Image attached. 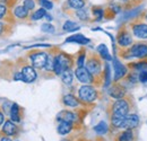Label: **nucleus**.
I'll list each match as a JSON object with an SVG mask.
<instances>
[{
	"mask_svg": "<svg viewBox=\"0 0 147 141\" xmlns=\"http://www.w3.org/2000/svg\"><path fill=\"white\" fill-rule=\"evenodd\" d=\"M129 113V102L126 98H120L115 101L112 105V116L111 117H120L126 119Z\"/></svg>",
	"mask_w": 147,
	"mask_h": 141,
	"instance_id": "1",
	"label": "nucleus"
},
{
	"mask_svg": "<svg viewBox=\"0 0 147 141\" xmlns=\"http://www.w3.org/2000/svg\"><path fill=\"white\" fill-rule=\"evenodd\" d=\"M71 66V59L69 55L65 54V53H60L55 56V75H61L63 71L70 69Z\"/></svg>",
	"mask_w": 147,
	"mask_h": 141,
	"instance_id": "2",
	"label": "nucleus"
},
{
	"mask_svg": "<svg viewBox=\"0 0 147 141\" xmlns=\"http://www.w3.org/2000/svg\"><path fill=\"white\" fill-rule=\"evenodd\" d=\"M79 98L85 103H93L97 98V91L90 85H84L78 90Z\"/></svg>",
	"mask_w": 147,
	"mask_h": 141,
	"instance_id": "3",
	"label": "nucleus"
},
{
	"mask_svg": "<svg viewBox=\"0 0 147 141\" xmlns=\"http://www.w3.org/2000/svg\"><path fill=\"white\" fill-rule=\"evenodd\" d=\"M131 31L134 35L140 40H147V24L136 19L131 23Z\"/></svg>",
	"mask_w": 147,
	"mask_h": 141,
	"instance_id": "4",
	"label": "nucleus"
},
{
	"mask_svg": "<svg viewBox=\"0 0 147 141\" xmlns=\"http://www.w3.org/2000/svg\"><path fill=\"white\" fill-rule=\"evenodd\" d=\"M75 75L78 79L79 83L82 84H85V85H90L94 83V78H93V75L88 71L87 68L85 67H78L76 71H75Z\"/></svg>",
	"mask_w": 147,
	"mask_h": 141,
	"instance_id": "5",
	"label": "nucleus"
},
{
	"mask_svg": "<svg viewBox=\"0 0 147 141\" xmlns=\"http://www.w3.org/2000/svg\"><path fill=\"white\" fill-rule=\"evenodd\" d=\"M128 53L130 56H136L139 59H146L147 58V44L145 43H137L132 45L129 49Z\"/></svg>",
	"mask_w": 147,
	"mask_h": 141,
	"instance_id": "6",
	"label": "nucleus"
},
{
	"mask_svg": "<svg viewBox=\"0 0 147 141\" xmlns=\"http://www.w3.org/2000/svg\"><path fill=\"white\" fill-rule=\"evenodd\" d=\"M48 58H49V55L47 53L36 52L31 55V61H32L33 67L41 69V68H44L45 67L47 61H48Z\"/></svg>",
	"mask_w": 147,
	"mask_h": 141,
	"instance_id": "7",
	"label": "nucleus"
},
{
	"mask_svg": "<svg viewBox=\"0 0 147 141\" xmlns=\"http://www.w3.org/2000/svg\"><path fill=\"white\" fill-rule=\"evenodd\" d=\"M118 44L122 48H127L132 44V37L126 27H122L118 34Z\"/></svg>",
	"mask_w": 147,
	"mask_h": 141,
	"instance_id": "8",
	"label": "nucleus"
},
{
	"mask_svg": "<svg viewBox=\"0 0 147 141\" xmlns=\"http://www.w3.org/2000/svg\"><path fill=\"white\" fill-rule=\"evenodd\" d=\"M86 68L93 76H97L101 73V61L96 56H92L91 59H88Z\"/></svg>",
	"mask_w": 147,
	"mask_h": 141,
	"instance_id": "9",
	"label": "nucleus"
},
{
	"mask_svg": "<svg viewBox=\"0 0 147 141\" xmlns=\"http://www.w3.org/2000/svg\"><path fill=\"white\" fill-rule=\"evenodd\" d=\"M22 75H23V81L30 84V83H33L35 79H36V71L34 70L33 67H30V66H26L22 69Z\"/></svg>",
	"mask_w": 147,
	"mask_h": 141,
	"instance_id": "10",
	"label": "nucleus"
},
{
	"mask_svg": "<svg viewBox=\"0 0 147 141\" xmlns=\"http://www.w3.org/2000/svg\"><path fill=\"white\" fill-rule=\"evenodd\" d=\"M113 68H114V81H118L119 79L123 78L127 73V68L121 64L117 59L113 60Z\"/></svg>",
	"mask_w": 147,
	"mask_h": 141,
	"instance_id": "11",
	"label": "nucleus"
},
{
	"mask_svg": "<svg viewBox=\"0 0 147 141\" xmlns=\"http://www.w3.org/2000/svg\"><path fill=\"white\" fill-rule=\"evenodd\" d=\"M138 124H139V117H138L136 114H128V115L126 116V119H125V121H123L121 128L127 129V130H128V129L131 130V129L137 128Z\"/></svg>",
	"mask_w": 147,
	"mask_h": 141,
	"instance_id": "12",
	"label": "nucleus"
},
{
	"mask_svg": "<svg viewBox=\"0 0 147 141\" xmlns=\"http://www.w3.org/2000/svg\"><path fill=\"white\" fill-rule=\"evenodd\" d=\"M109 94H110V96L112 98H114V99H120V98H123V97H125L126 91H125V88H123L122 86L115 84V85H113L110 88Z\"/></svg>",
	"mask_w": 147,
	"mask_h": 141,
	"instance_id": "13",
	"label": "nucleus"
},
{
	"mask_svg": "<svg viewBox=\"0 0 147 141\" xmlns=\"http://www.w3.org/2000/svg\"><path fill=\"white\" fill-rule=\"evenodd\" d=\"M76 117H77L76 114H74L73 112H69V111H61L57 115V119L59 121H65V122H70V123H73L76 120Z\"/></svg>",
	"mask_w": 147,
	"mask_h": 141,
	"instance_id": "14",
	"label": "nucleus"
},
{
	"mask_svg": "<svg viewBox=\"0 0 147 141\" xmlns=\"http://www.w3.org/2000/svg\"><path fill=\"white\" fill-rule=\"evenodd\" d=\"M66 42H69V43H77V44L84 45V44L90 43V40H88L87 37H85L84 35H82V34H75V35L68 37V38L66 40Z\"/></svg>",
	"mask_w": 147,
	"mask_h": 141,
	"instance_id": "15",
	"label": "nucleus"
},
{
	"mask_svg": "<svg viewBox=\"0 0 147 141\" xmlns=\"http://www.w3.org/2000/svg\"><path fill=\"white\" fill-rule=\"evenodd\" d=\"M2 130L7 136H14L16 133V131H17V126L11 121H6L3 126H2Z\"/></svg>",
	"mask_w": 147,
	"mask_h": 141,
	"instance_id": "16",
	"label": "nucleus"
},
{
	"mask_svg": "<svg viewBox=\"0 0 147 141\" xmlns=\"http://www.w3.org/2000/svg\"><path fill=\"white\" fill-rule=\"evenodd\" d=\"M62 102H63V104L66 106H69V107H76V106L79 105V102H78V99L74 96V95H66V96H63V99H62Z\"/></svg>",
	"mask_w": 147,
	"mask_h": 141,
	"instance_id": "17",
	"label": "nucleus"
},
{
	"mask_svg": "<svg viewBox=\"0 0 147 141\" xmlns=\"http://www.w3.org/2000/svg\"><path fill=\"white\" fill-rule=\"evenodd\" d=\"M73 129V124L70 122H65V121H60V124L58 125V132L60 134H67L71 131Z\"/></svg>",
	"mask_w": 147,
	"mask_h": 141,
	"instance_id": "18",
	"label": "nucleus"
},
{
	"mask_svg": "<svg viewBox=\"0 0 147 141\" xmlns=\"http://www.w3.org/2000/svg\"><path fill=\"white\" fill-rule=\"evenodd\" d=\"M10 117L14 122L20 121V115H19V107L17 104H13L10 106Z\"/></svg>",
	"mask_w": 147,
	"mask_h": 141,
	"instance_id": "19",
	"label": "nucleus"
},
{
	"mask_svg": "<svg viewBox=\"0 0 147 141\" xmlns=\"http://www.w3.org/2000/svg\"><path fill=\"white\" fill-rule=\"evenodd\" d=\"M97 52H98V54H101V56H102L104 60H107V61H110V60H112L110 53H109V51H108L107 45H104V44L98 45V46H97Z\"/></svg>",
	"mask_w": 147,
	"mask_h": 141,
	"instance_id": "20",
	"label": "nucleus"
},
{
	"mask_svg": "<svg viewBox=\"0 0 147 141\" xmlns=\"http://www.w3.org/2000/svg\"><path fill=\"white\" fill-rule=\"evenodd\" d=\"M28 11H30V10H27L24 6H18V7L15 8L14 14H15L16 17L20 18V19H24V18H26L28 16Z\"/></svg>",
	"mask_w": 147,
	"mask_h": 141,
	"instance_id": "21",
	"label": "nucleus"
},
{
	"mask_svg": "<svg viewBox=\"0 0 147 141\" xmlns=\"http://www.w3.org/2000/svg\"><path fill=\"white\" fill-rule=\"evenodd\" d=\"M73 72L70 71V69H68V70L63 71L62 73H61V79H62V81L66 84V85H71V83H73Z\"/></svg>",
	"mask_w": 147,
	"mask_h": 141,
	"instance_id": "22",
	"label": "nucleus"
},
{
	"mask_svg": "<svg viewBox=\"0 0 147 141\" xmlns=\"http://www.w3.org/2000/svg\"><path fill=\"white\" fill-rule=\"evenodd\" d=\"M77 30H79V26H78V24H76L74 21L68 20L63 24V31H66V32H74Z\"/></svg>",
	"mask_w": 147,
	"mask_h": 141,
	"instance_id": "23",
	"label": "nucleus"
},
{
	"mask_svg": "<svg viewBox=\"0 0 147 141\" xmlns=\"http://www.w3.org/2000/svg\"><path fill=\"white\" fill-rule=\"evenodd\" d=\"M132 139H134V133H132V131L130 129L126 130L125 132H122L120 134V137H119L120 141H131Z\"/></svg>",
	"mask_w": 147,
	"mask_h": 141,
	"instance_id": "24",
	"label": "nucleus"
},
{
	"mask_svg": "<svg viewBox=\"0 0 147 141\" xmlns=\"http://www.w3.org/2000/svg\"><path fill=\"white\" fill-rule=\"evenodd\" d=\"M68 3L74 9H82L85 6V0H68Z\"/></svg>",
	"mask_w": 147,
	"mask_h": 141,
	"instance_id": "25",
	"label": "nucleus"
},
{
	"mask_svg": "<svg viewBox=\"0 0 147 141\" xmlns=\"http://www.w3.org/2000/svg\"><path fill=\"white\" fill-rule=\"evenodd\" d=\"M94 130H95V132L98 133V134H104V133H107V131H108V125H107L105 122L102 121V122H100V123L94 128Z\"/></svg>",
	"mask_w": 147,
	"mask_h": 141,
	"instance_id": "26",
	"label": "nucleus"
},
{
	"mask_svg": "<svg viewBox=\"0 0 147 141\" xmlns=\"http://www.w3.org/2000/svg\"><path fill=\"white\" fill-rule=\"evenodd\" d=\"M47 9H44V8H40V9H37L36 11L32 15V19L33 20H38V19H41V18L45 17V15H47V11H45Z\"/></svg>",
	"mask_w": 147,
	"mask_h": 141,
	"instance_id": "27",
	"label": "nucleus"
},
{
	"mask_svg": "<svg viewBox=\"0 0 147 141\" xmlns=\"http://www.w3.org/2000/svg\"><path fill=\"white\" fill-rule=\"evenodd\" d=\"M93 14H94L95 17L100 20V19H102L103 16H104V10L101 7H93Z\"/></svg>",
	"mask_w": 147,
	"mask_h": 141,
	"instance_id": "28",
	"label": "nucleus"
},
{
	"mask_svg": "<svg viewBox=\"0 0 147 141\" xmlns=\"http://www.w3.org/2000/svg\"><path fill=\"white\" fill-rule=\"evenodd\" d=\"M38 3L41 5L42 8L47 9V10H50V9H52V7H53V5H52V2H51L50 0H38Z\"/></svg>",
	"mask_w": 147,
	"mask_h": 141,
	"instance_id": "29",
	"label": "nucleus"
},
{
	"mask_svg": "<svg viewBox=\"0 0 147 141\" xmlns=\"http://www.w3.org/2000/svg\"><path fill=\"white\" fill-rule=\"evenodd\" d=\"M76 15H77V17L79 18V19H82V20H86L88 18V15H87L85 9H76Z\"/></svg>",
	"mask_w": 147,
	"mask_h": 141,
	"instance_id": "30",
	"label": "nucleus"
},
{
	"mask_svg": "<svg viewBox=\"0 0 147 141\" xmlns=\"http://www.w3.org/2000/svg\"><path fill=\"white\" fill-rule=\"evenodd\" d=\"M44 68H45L48 71L53 70V68H55V58L49 56V58H48V61H47V64H45Z\"/></svg>",
	"mask_w": 147,
	"mask_h": 141,
	"instance_id": "31",
	"label": "nucleus"
},
{
	"mask_svg": "<svg viewBox=\"0 0 147 141\" xmlns=\"http://www.w3.org/2000/svg\"><path fill=\"white\" fill-rule=\"evenodd\" d=\"M41 30H42L43 32H45V33H53V32H55V27H53L51 24H49V23L43 24L42 27H41Z\"/></svg>",
	"mask_w": 147,
	"mask_h": 141,
	"instance_id": "32",
	"label": "nucleus"
},
{
	"mask_svg": "<svg viewBox=\"0 0 147 141\" xmlns=\"http://www.w3.org/2000/svg\"><path fill=\"white\" fill-rule=\"evenodd\" d=\"M23 6H24L27 10H32V9H34V7H35V2H34V0H24Z\"/></svg>",
	"mask_w": 147,
	"mask_h": 141,
	"instance_id": "33",
	"label": "nucleus"
},
{
	"mask_svg": "<svg viewBox=\"0 0 147 141\" xmlns=\"http://www.w3.org/2000/svg\"><path fill=\"white\" fill-rule=\"evenodd\" d=\"M134 68L137 69V70H142L143 69H146L147 68V61H140V62H136L134 64Z\"/></svg>",
	"mask_w": 147,
	"mask_h": 141,
	"instance_id": "34",
	"label": "nucleus"
},
{
	"mask_svg": "<svg viewBox=\"0 0 147 141\" xmlns=\"http://www.w3.org/2000/svg\"><path fill=\"white\" fill-rule=\"evenodd\" d=\"M84 63H85V54H80L79 58L77 59V66L78 67H84Z\"/></svg>",
	"mask_w": 147,
	"mask_h": 141,
	"instance_id": "35",
	"label": "nucleus"
},
{
	"mask_svg": "<svg viewBox=\"0 0 147 141\" xmlns=\"http://www.w3.org/2000/svg\"><path fill=\"white\" fill-rule=\"evenodd\" d=\"M139 81H142V83H147V71L143 70L140 73H139Z\"/></svg>",
	"mask_w": 147,
	"mask_h": 141,
	"instance_id": "36",
	"label": "nucleus"
},
{
	"mask_svg": "<svg viewBox=\"0 0 147 141\" xmlns=\"http://www.w3.org/2000/svg\"><path fill=\"white\" fill-rule=\"evenodd\" d=\"M105 76H107V79H105V86L109 85L110 83V69H109V66L105 64Z\"/></svg>",
	"mask_w": 147,
	"mask_h": 141,
	"instance_id": "37",
	"label": "nucleus"
},
{
	"mask_svg": "<svg viewBox=\"0 0 147 141\" xmlns=\"http://www.w3.org/2000/svg\"><path fill=\"white\" fill-rule=\"evenodd\" d=\"M6 11H7V8L6 6L3 5H0V18H2L5 15H6Z\"/></svg>",
	"mask_w": 147,
	"mask_h": 141,
	"instance_id": "38",
	"label": "nucleus"
},
{
	"mask_svg": "<svg viewBox=\"0 0 147 141\" xmlns=\"http://www.w3.org/2000/svg\"><path fill=\"white\" fill-rule=\"evenodd\" d=\"M125 6H130V7H134V5H132V1L131 0H120Z\"/></svg>",
	"mask_w": 147,
	"mask_h": 141,
	"instance_id": "39",
	"label": "nucleus"
},
{
	"mask_svg": "<svg viewBox=\"0 0 147 141\" xmlns=\"http://www.w3.org/2000/svg\"><path fill=\"white\" fill-rule=\"evenodd\" d=\"M14 79H15V80H23V75H22V72H17V73L14 76Z\"/></svg>",
	"mask_w": 147,
	"mask_h": 141,
	"instance_id": "40",
	"label": "nucleus"
},
{
	"mask_svg": "<svg viewBox=\"0 0 147 141\" xmlns=\"http://www.w3.org/2000/svg\"><path fill=\"white\" fill-rule=\"evenodd\" d=\"M131 1H132V5H134V6H137V5H139L143 0H131Z\"/></svg>",
	"mask_w": 147,
	"mask_h": 141,
	"instance_id": "41",
	"label": "nucleus"
},
{
	"mask_svg": "<svg viewBox=\"0 0 147 141\" xmlns=\"http://www.w3.org/2000/svg\"><path fill=\"white\" fill-rule=\"evenodd\" d=\"M3 115H2V113H0V124H2V122H3Z\"/></svg>",
	"mask_w": 147,
	"mask_h": 141,
	"instance_id": "42",
	"label": "nucleus"
},
{
	"mask_svg": "<svg viewBox=\"0 0 147 141\" xmlns=\"http://www.w3.org/2000/svg\"><path fill=\"white\" fill-rule=\"evenodd\" d=\"M45 18H47V19H48V20H52V17H51V16H50V15H48V14H47V15H45Z\"/></svg>",
	"mask_w": 147,
	"mask_h": 141,
	"instance_id": "43",
	"label": "nucleus"
},
{
	"mask_svg": "<svg viewBox=\"0 0 147 141\" xmlns=\"http://www.w3.org/2000/svg\"><path fill=\"white\" fill-rule=\"evenodd\" d=\"M2 30H3V25H2L1 23H0V34L2 33Z\"/></svg>",
	"mask_w": 147,
	"mask_h": 141,
	"instance_id": "44",
	"label": "nucleus"
},
{
	"mask_svg": "<svg viewBox=\"0 0 147 141\" xmlns=\"http://www.w3.org/2000/svg\"><path fill=\"white\" fill-rule=\"evenodd\" d=\"M1 141H11V140H10V139H8V138H2Z\"/></svg>",
	"mask_w": 147,
	"mask_h": 141,
	"instance_id": "45",
	"label": "nucleus"
},
{
	"mask_svg": "<svg viewBox=\"0 0 147 141\" xmlns=\"http://www.w3.org/2000/svg\"><path fill=\"white\" fill-rule=\"evenodd\" d=\"M145 18H146V19H147V14H146V16H145Z\"/></svg>",
	"mask_w": 147,
	"mask_h": 141,
	"instance_id": "46",
	"label": "nucleus"
},
{
	"mask_svg": "<svg viewBox=\"0 0 147 141\" xmlns=\"http://www.w3.org/2000/svg\"><path fill=\"white\" fill-rule=\"evenodd\" d=\"M63 141H66V140H63Z\"/></svg>",
	"mask_w": 147,
	"mask_h": 141,
	"instance_id": "47",
	"label": "nucleus"
}]
</instances>
